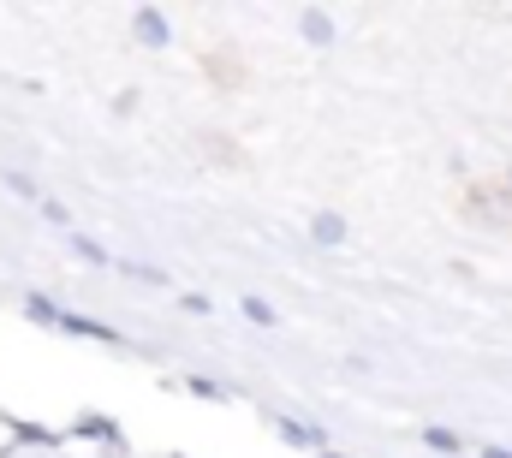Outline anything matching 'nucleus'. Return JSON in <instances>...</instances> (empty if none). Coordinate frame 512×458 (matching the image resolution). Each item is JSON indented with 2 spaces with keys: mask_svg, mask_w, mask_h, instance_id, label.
<instances>
[{
  "mask_svg": "<svg viewBox=\"0 0 512 458\" xmlns=\"http://www.w3.org/2000/svg\"><path fill=\"white\" fill-rule=\"evenodd\" d=\"M137 36H143L149 48H161V42H167V18H161L155 6H143V12H137Z\"/></svg>",
  "mask_w": 512,
  "mask_h": 458,
  "instance_id": "1",
  "label": "nucleus"
},
{
  "mask_svg": "<svg viewBox=\"0 0 512 458\" xmlns=\"http://www.w3.org/2000/svg\"><path fill=\"white\" fill-rule=\"evenodd\" d=\"M316 238H322V244H340V238H346L340 215H316Z\"/></svg>",
  "mask_w": 512,
  "mask_h": 458,
  "instance_id": "2",
  "label": "nucleus"
},
{
  "mask_svg": "<svg viewBox=\"0 0 512 458\" xmlns=\"http://www.w3.org/2000/svg\"><path fill=\"white\" fill-rule=\"evenodd\" d=\"M304 30H310V36H316V42H328V36H334V24H328V18H322V12H304Z\"/></svg>",
  "mask_w": 512,
  "mask_h": 458,
  "instance_id": "3",
  "label": "nucleus"
},
{
  "mask_svg": "<svg viewBox=\"0 0 512 458\" xmlns=\"http://www.w3.org/2000/svg\"><path fill=\"white\" fill-rule=\"evenodd\" d=\"M245 310H251L256 322H262V328H274V310H268V304H262V298H245Z\"/></svg>",
  "mask_w": 512,
  "mask_h": 458,
  "instance_id": "4",
  "label": "nucleus"
},
{
  "mask_svg": "<svg viewBox=\"0 0 512 458\" xmlns=\"http://www.w3.org/2000/svg\"><path fill=\"white\" fill-rule=\"evenodd\" d=\"M483 458H512V453H501V447H489V453H483Z\"/></svg>",
  "mask_w": 512,
  "mask_h": 458,
  "instance_id": "5",
  "label": "nucleus"
}]
</instances>
